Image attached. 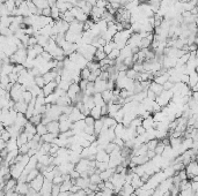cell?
Listing matches in <instances>:
<instances>
[{
    "instance_id": "8",
    "label": "cell",
    "mask_w": 198,
    "mask_h": 196,
    "mask_svg": "<svg viewBox=\"0 0 198 196\" xmlns=\"http://www.w3.org/2000/svg\"><path fill=\"white\" fill-rule=\"evenodd\" d=\"M85 118H86V117H85V115L80 112V110L77 109V107H74L72 113L70 114V120H71L72 122H77V121H79V120H83Z\"/></svg>"
},
{
    "instance_id": "35",
    "label": "cell",
    "mask_w": 198,
    "mask_h": 196,
    "mask_svg": "<svg viewBox=\"0 0 198 196\" xmlns=\"http://www.w3.org/2000/svg\"><path fill=\"white\" fill-rule=\"evenodd\" d=\"M51 13H52L51 6H49V7L44 8V9H42V15L45 16V17H51Z\"/></svg>"
},
{
    "instance_id": "7",
    "label": "cell",
    "mask_w": 198,
    "mask_h": 196,
    "mask_svg": "<svg viewBox=\"0 0 198 196\" xmlns=\"http://www.w3.org/2000/svg\"><path fill=\"white\" fill-rule=\"evenodd\" d=\"M48 127V132L49 133H52V134H60V127H59V121L58 120H54V121H51L46 125Z\"/></svg>"
},
{
    "instance_id": "38",
    "label": "cell",
    "mask_w": 198,
    "mask_h": 196,
    "mask_svg": "<svg viewBox=\"0 0 198 196\" xmlns=\"http://www.w3.org/2000/svg\"><path fill=\"white\" fill-rule=\"evenodd\" d=\"M70 176H71L72 179H78V178H80V176H81V174H80V172H78L77 170H73L72 172L70 173Z\"/></svg>"
},
{
    "instance_id": "3",
    "label": "cell",
    "mask_w": 198,
    "mask_h": 196,
    "mask_svg": "<svg viewBox=\"0 0 198 196\" xmlns=\"http://www.w3.org/2000/svg\"><path fill=\"white\" fill-rule=\"evenodd\" d=\"M57 88H58V84H57L56 81L50 82V83H46V85L43 88V93H44V96L48 97V96L52 95L53 93H56Z\"/></svg>"
},
{
    "instance_id": "15",
    "label": "cell",
    "mask_w": 198,
    "mask_h": 196,
    "mask_svg": "<svg viewBox=\"0 0 198 196\" xmlns=\"http://www.w3.org/2000/svg\"><path fill=\"white\" fill-rule=\"evenodd\" d=\"M102 97H103L105 104H111L113 103V97H114V90H105L102 93Z\"/></svg>"
},
{
    "instance_id": "30",
    "label": "cell",
    "mask_w": 198,
    "mask_h": 196,
    "mask_svg": "<svg viewBox=\"0 0 198 196\" xmlns=\"http://www.w3.org/2000/svg\"><path fill=\"white\" fill-rule=\"evenodd\" d=\"M146 144H147V146H148V150H154V151H155L156 146H158V144H159V140H158V138L149 140Z\"/></svg>"
},
{
    "instance_id": "20",
    "label": "cell",
    "mask_w": 198,
    "mask_h": 196,
    "mask_svg": "<svg viewBox=\"0 0 198 196\" xmlns=\"http://www.w3.org/2000/svg\"><path fill=\"white\" fill-rule=\"evenodd\" d=\"M40 174H41V172L38 171V168H34V170H31L30 172L28 173V176H27V182H31L35 178H37Z\"/></svg>"
},
{
    "instance_id": "17",
    "label": "cell",
    "mask_w": 198,
    "mask_h": 196,
    "mask_svg": "<svg viewBox=\"0 0 198 196\" xmlns=\"http://www.w3.org/2000/svg\"><path fill=\"white\" fill-rule=\"evenodd\" d=\"M91 115L93 117L95 120H100L102 118V111H101V107L100 106H95L92 109L91 111Z\"/></svg>"
},
{
    "instance_id": "13",
    "label": "cell",
    "mask_w": 198,
    "mask_h": 196,
    "mask_svg": "<svg viewBox=\"0 0 198 196\" xmlns=\"http://www.w3.org/2000/svg\"><path fill=\"white\" fill-rule=\"evenodd\" d=\"M131 185L135 187V189H139V188H141V187L144 186V181L141 180V176H138V174H135V173Z\"/></svg>"
},
{
    "instance_id": "14",
    "label": "cell",
    "mask_w": 198,
    "mask_h": 196,
    "mask_svg": "<svg viewBox=\"0 0 198 196\" xmlns=\"http://www.w3.org/2000/svg\"><path fill=\"white\" fill-rule=\"evenodd\" d=\"M24 133L36 135L37 134V127L34 124H31L30 121H28V122L26 124V126H24Z\"/></svg>"
},
{
    "instance_id": "9",
    "label": "cell",
    "mask_w": 198,
    "mask_h": 196,
    "mask_svg": "<svg viewBox=\"0 0 198 196\" xmlns=\"http://www.w3.org/2000/svg\"><path fill=\"white\" fill-rule=\"evenodd\" d=\"M18 113H27V110H28V104L26 103L24 101H20V102H16L14 107H13Z\"/></svg>"
},
{
    "instance_id": "26",
    "label": "cell",
    "mask_w": 198,
    "mask_h": 196,
    "mask_svg": "<svg viewBox=\"0 0 198 196\" xmlns=\"http://www.w3.org/2000/svg\"><path fill=\"white\" fill-rule=\"evenodd\" d=\"M37 127V134L41 135V136H44V135H46L49 132H48V127H46V125L44 124H40L38 126H36Z\"/></svg>"
},
{
    "instance_id": "4",
    "label": "cell",
    "mask_w": 198,
    "mask_h": 196,
    "mask_svg": "<svg viewBox=\"0 0 198 196\" xmlns=\"http://www.w3.org/2000/svg\"><path fill=\"white\" fill-rule=\"evenodd\" d=\"M29 189H30V184L29 182H18L15 192L18 194H21V195H27Z\"/></svg>"
},
{
    "instance_id": "12",
    "label": "cell",
    "mask_w": 198,
    "mask_h": 196,
    "mask_svg": "<svg viewBox=\"0 0 198 196\" xmlns=\"http://www.w3.org/2000/svg\"><path fill=\"white\" fill-rule=\"evenodd\" d=\"M149 90H152L153 93H155L156 96H159V95H161V93L165 91V89H163V85L162 84H159V83L156 82H152L151 84V87H149Z\"/></svg>"
},
{
    "instance_id": "11",
    "label": "cell",
    "mask_w": 198,
    "mask_h": 196,
    "mask_svg": "<svg viewBox=\"0 0 198 196\" xmlns=\"http://www.w3.org/2000/svg\"><path fill=\"white\" fill-rule=\"evenodd\" d=\"M73 124H74V122H72L70 119H67V120H64V121H59L60 133H65V132H67V130L72 129Z\"/></svg>"
},
{
    "instance_id": "44",
    "label": "cell",
    "mask_w": 198,
    "mask_h": 196,
    "mask_svg": "<svg viewBox=\"0 0 198 196\" xmlns=\"http://www.w3.org/2000/svg\"><path fill=\"white\" fill-rule=\"evenodd\" d=\"M115 196H122V195H119V194H118V195H115Z\"/></svg>"
},
{
    "instance_id": "42",
    "label": "cell",
    "mask_w": 198,
    "mask_h": 196,
    "mask_svg": "<svg viewBox=\"0 0 198 196\" xmlns=\"http://www.w3.org/2000/svg\"><path fill=\"white\" fill-rule=\"evenodd\" d=\"M95 196H103V192H102V190H100V192H96Z\"/></svg>"
},
{
    "instance_id": "34",
    "label": "cell",
    "mask_w": 198,
    "mask_h": 196,
    "mask_svg": "<svg viewBox=\"0 0 198 196\" xmlns=\"http://www.w3.org/2000/svg\"><path fill=\"white\" fill-rule=\"evenodd\" d=\"M95 119H94L92 115H87L86 118H85V122H86V125L87 126H92V127H94V124H95Z\"/></svg>"
},
{
    "instance_id": "40",
    "label": "cell",
    "mask_w": 198,
    "mask_h": 196,
    "mask_svg": "<svg viewBox=\"0 0 198 196\" xmlns=\"http://www.w3.org/2000/svg\"><path fill=\"white\" fill-rule=\"evenodd\" d=\"M79 190H81V188H80V187L78 186V185H73L70 192H71V193H78Z\"/></svg>"
},
{
    "instance_id": "1",
    "label": "cell",
    "mask_w": 198,
    "mask_h": 196,
    "mask_svg": "<svg viewBox=\"0 0 198 196\" xmlns=\"http://www.w3.org/2000/svg\"><path fill=\"white\" fill-rule=\"evenodd\" d=\"M44 181H45V176H44V174H40V176H37V178H35L31 182H29L30 184V187L31 188H34L35 190H37V192H41L42 187H43V185H44Z\"/></svg>"
},
{
    "instance_id": "23",
    "label": "cell",
    "mask_w": 198,
    "mask_h": 196,
    "mask_svg": "<svg viewBox=\"0 0 198 196\" xmlns=\"http://www.w3.org/2000/svg\"><path fill=\"white\" fill-rule=\"evenodd\" d=\"M115 49H117V45H116V43H115L114 41L108 42V43L105 44V46H104V51L107 52V54H109L111 51H114Z\"/></svg>"
},
{
    "instance_id": "36",
    "label": "cell",
    "mask_w": 198,
    "mask_h": 196,
    "mask_svg": "<svg viewBox=\"0 0 198 196\" xmlns=\"http://www.w3.org/2000/svg\"><path fill=\"white\" fill-rule=\"evenodd\" d=\"M65 180H64V176H54V179L52 180V182H53V185H62L63 182H64Z\"/></svg>"
},
{
    "instance_id": "33",
    "label": "cell",
    "mask_w": 198,
    "mask_h": 196,
    "mask_svg": "<svg viewBox=\"0 0 198 196\" xmlns=\"http://www.w3.org/2000/svg\"><path fill=\"white\" fill-rule=\"evenodd\" d=\"M60 193H62L60 185H53V187H52L51 195L52 196H59V194H60Z\"/></svg>"
},
{
    "instance_id": "2",
    "label": "cell",
    "mask_w": 198,
    "mask_h": 196,
    "mask_svg": "<svg viewBox=\"0 0 198 196\" xmlns=\"http://www.w3.org/2000/svg\"><path fill=\"white\" fill-rule=\"evenodd\" d=\"M81 91V89H80V85H79V83H71V85H70V88H68V90H67V96L74 101V98L77 97V95Z\"/></svg>"
},
{
    "instance_id": "32",
    "label": "cell",
    "mask_w": 198,
    "mask_h": 196,
    "mask_svg": "<svg viewBox=\"0 0 198 196\" xmlns=\"http://www.w3.org/2000/svg\"><path fill=\"white\" fill-rule=\"evenodd\" d=\"M116 148H117V145L115 144L114 142H110V143H108V144L105 145L104 150H105V151H107V152L109 154V155H110V154H111L113 151H114V150H115V149H116Z\"/></svg>"
},
{
    "instance_id": "24",
    "label": "cell",
    "mask_w": 198,
    "mask_h": 196,
    "mask_svg": "<svg viewBox=\"0 0 198 196\" xmlns=\"http://www.w3.org/2000/svg\"><path fill=\"white\" fill-rule=\"evenodd\" d=\"M42 119H43V114H34L29 121L35 126H38L40 124H42Z\"/></svg>"
},
{
    "instance_id": "43",
    "label": "cell",
    "mask_w": 198,
    "mask_h": 196,
    "mask_svg": "<svg viewBox=\"0 0 198 196\" xmlns=\"http://www.w3.org/2000/svg\"><path fill=\"white\" fill-rule=\"evenodd\" d=\"M19 196H26V195H21V194H19Z\"/></svg>"
},
{
    "instance_id": "6",
    "label": "cell",
    "mask_w": 198,
    "mask_h": 196,
    "mask_svg": "<svg viewBox=\"0 0 198 196\" xmlns=\"http://www.w3.org/2000/svg\"><path fill=\"white\" fill-rule=\"evenodd\" d=\"M105 90H108V81H102V80L97 79L95 81V93H102Z\"/></svg>"
},
{
    "instance_id": "41",
    "label": "cell",
    "mask_w": 198,
    "mask_h": 196,
    "mask_svg": "<svg viewBox=\"0 0 198 196\" xmlns=\"http://www.w3.org/2000/svg\"><path fill=\"white\" fill-rule=\"evenodd\" d=\"M59 196H71V192H62Z\"/></svg>"
},
{
    "instance_id": "21",
    "label": "cell",
    "mask_w": 198,
    "mask_h": 196,
    "mask_svg": "<svg viewBox=\"0 0 198 196\" xmlns=\"http://www.w3.org/2000/svg\"><path fill=\"white\" fill-rule=\"evenodd\" d=\"M58 137V134H52V133H48L46 135H44V136H42V140L44 141V142H46V143H52L56 138Z\"/></svg>"
},
{
    "instance_id": "29",
    "label": "cell",
    "mask_w": 198,
    "mask_h": 196,
    "mask_svg": "<svg viewBox=\"0 0 198 196\" xmlns=\"http://www.w3.org/2000/svg\"><path fill=\"white\" fill-rule=\"evenodd\" d=\"M73 184L71 180H68V181H64L62 185H60V189H62V192H70L71 190V188H72Z\"/></svg>"
},
{
    "instance_id": "37",
    "label": "cell",
    "mask_w": 198,
    "mask_h": 196,
    "mask_svg": "<svg viewBox=\"0 0 198 196\" xmlns=\"http://www.w3.org/2000/svg\"><path fill=\"white\" fill-rule=\"evenodd\" d=\"M26 196H40V192H37V190H35L34 188H31L28 190V193H27V195Z\"/></svg>"
},
{
    "instance_id": "22",
    "label": "cell",
    "mask_w": 198,
    "mask_h": 196,
    "mask_svg": "<svg viewBox=\"0 0 198 196\" xmlns=\"http://www.w3.org/2000/svg\"><path fill=\"white\" fill-rule=\"evenodd\" d=\"M89 179H91V184H93V185H99V184H101L103 180L101 179V176H100V173H94L93 176H89Z\"/></svg>"
},
{
    "instance_id": "39",
    "label": "cell",
    "mask_w": 198,
    "mask_h": 196,
    "mask_svg": "<svg viewBox=\"0 0 198 196\" xmlns=\"http://www.w3.org/2000/svg\"><path fill=\"white\" fill-rule=\"evenodd\" d=\"M71 196H87V194H86L85 189H81L78 193H71Z\"/></svg>"
},
{
    "instance_id": "19",
    "label": "cell",
    "mask_w": 198,
    "mask_h": 196,
    "mask_svg": "<svg viewBox=\"0 0 198 196\" xmlns=\"http://www.w3.org/2000/svg\"><path fill=\"white\" fill-rule=\"evenodd\" d=\"M104 125H103V121L100 119V120H96L95 121V124H94V130H95V135H99L101 134V132H102V129H103Z\"/></svg>"
},
{
    "instance_id": "5",
    "label": "cell",
    "mask_w": 198,
    "mask_h": 196,
    "mask_svg": "<svg viewBox=\"0 0 198 196\" xmlns=\"http://www.w3.org/2000/svg\"><path fill=\"white\" fill-rule=\"evenodd\" d=\"M135 193V187L132 186L131 184H125L124 186L122 187L121 192H119V195L122 196H132Z\"/></svg>"
},
{
    "instance_id": "28",
    "label": "cell",
    "mask_w": 198,
    "mask_h": 196,
    "mask_svg": "<svg viewBox=\"0 0 198 196\" xmlns=\"http://www.w3.org/2000/svg\"><path fill=\"white\" fill-rule=\"evenodd\" d=\"M119 57H121V50H119V49H115L114 51H111L108 54V58H109L110 60H116V59H118Z\"/></svg>"
},
{
    "instance_id": "10",
    "label": "cell",
    "mask_w": 198,
    "mask_h": 196,
    "mask_svg": "<svg viewBox=\"0 0 198 196\" xmlns=\"http://www.w3.org/2000/svg\"><path fill=\"white\" fill-rule=\"evenodd\" d=\"M109 160H110V155L104 149L97 151V154H96V162H107V163H109Z\"/></svg>"
},
{
    "instance_id": "16",
    "label": "cell",
    "mask_w": 198,
    "mask_h": 196,
    "mask_svg": "<svg viewBox=\"0 0 198 196\" xmlns=\"http://www.w3.org/2000/svg\"><path fill=\"white\" fill-rule=\"evenodd\" d=\"M16 141H18V145H19V148L22 146L23 144H26V143H28L29 142V140H28V135L27 133H21L18 137H16Z\"/></svg>"
},
{
    "instance_id": "27",
    "label": "cell",
    "mask_w": 198,
    "mask_h": 196,
    "mask_svg": "<svg viewBox=\"0 0 198 196\" xmlns=\"http://www.w3.org/2000/svg\"><path fill=\"white\" fill-rule=\"evenodd\" d=\"M91 74H92L91 69H88L87 67H85V68H82L80 71V77H81V80H88L89 76H91Z\"/></svg>"
},
{
    "instance_id": "18",
    "label": "cell",
    "mask_w": 198,
    "mask_h": 196,
    "mask_svg": "<svg viewBox=\"0 0 198 196\" xmlns=\"http://www.w3.org/2000/svg\"><path fill=\"white\" fill-rule=\"evenodd\" d=\"M94 102H95V105L96 106H100V107H102L104 104H105V102H104L103 97H102V93H94Z\"/></svg>"
},
{
    "instance_id": "31",
    "label": "cell",
    "mask_w": 198,
    "mask_h": 196,
    "mask_svg": "<svg viewBox=\"0 0 198 196\" xmlns=\"http://www.w3.org/2000/svg\"><path fill=\"white\" fill-rule=\"evenodd\" d=\"M29 150H30V146H29L28 143H26V144H23L22 146L19 148V154H21V155H28Z\"/></svg>"
},
{
    "instance_id": "25",
    "label": "cell",
    "mask_w": 198,
    "mask_h": 196,
    "mask_svg": "<svg viewBox=\"0 0 198 196\" xmlns=\"http://www.w3.org/2000/svg\"><path fill=\"white\" fill-rule=\"evenodd\" d=\"M34 81H35V83H36V85H38L41 89H43V88L46 85V82H45V80H44V76H43V75L36 76V77L34 79Z\"/></svg>"
}]
</instances>
